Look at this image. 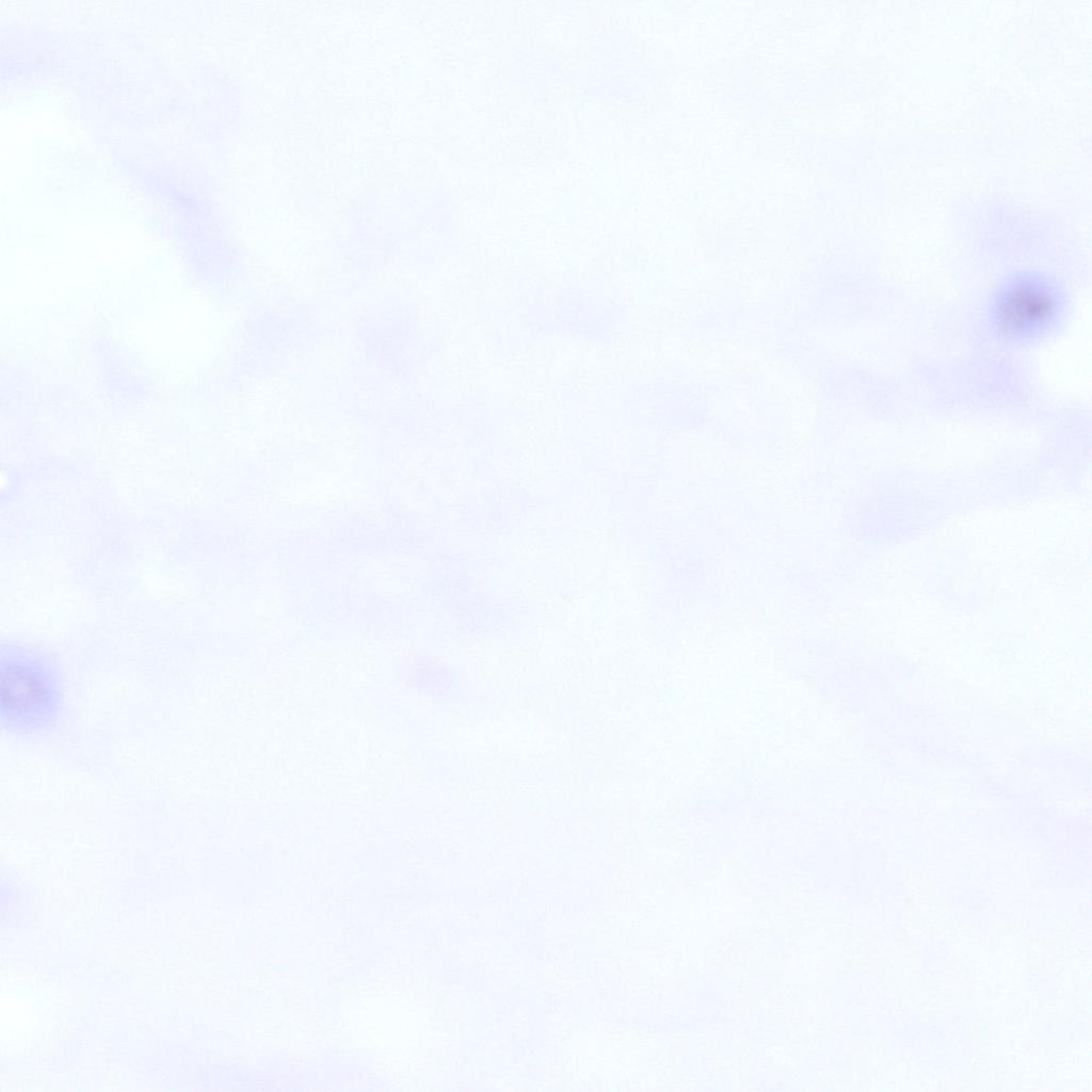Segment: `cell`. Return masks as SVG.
<instances>
[{
    "instance_id": "cell-2",
    "label": "cell",
    "mask_w": 1092,
    "mask_h": 1092,
    "mask_svg": "<svg viewBox=\"0 0 1092 1092\" xmlns=\"http://www.w3.org/2000/svg\"><path fill=\"white\" fill-rule=\"evenodd\" d=\"M1063 306L1058 287L1047 278L1021 275L998 289L991 304L990 319L999 337L1024 341L1054 326Z\"/></svg>"
},
{
    "instance_id": "cell-1",
    "label": "cell",
    "mask_w": 1092,
    "mask_h": 1092,
    "mask_svg": "<svg viewBox=\"0 0 1092 1092\" xmlns=\"http://www.w3.org/2000/svg\"><path fill=\"white\" fill-rule=\"evenodd\" d=\"M64 684L57 664L41 652L3 645L0 660V724L9 733L52 729L64 710Z\"/></svg>"
}]
</instances>
